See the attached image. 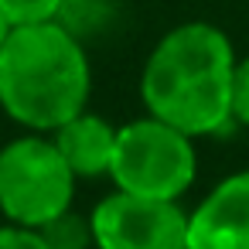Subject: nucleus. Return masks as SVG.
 <instances>
[{
  "label": "nucleus",
  "instance_id": "nucleus-1",
  "mask_svg": "<svg viewBox=\"0 0 249 249\" xmlns=\"http://www.w3.org/2000/svg\"><path fill=\"white\" fill-rule=\"evenodd\" d=\"M232 38L208 21L171 28L147 55L140 99L147 116L178 126L188 137H212L232 123Z\"/></svg>",
  "mask_w": 249,
  "mask_h": 249
},
{
  "label": "nucleus",
  "instance_id": "nucleus-2",
  "mask_svg": "<svg viewBox=\"0 0 249 249\" xmlns=\"http://www.w3.org/2000/svg\"><path fill=\"white\" fill-rule=\"evenodd\" d=\"M92 92L89 55L62 21L14 28L0 48V109L24 133H55L86 113Z\"/></svg>",
  "mask_w": 249,
  "mask_h": 249
},
{
  "label": "nucleus",
  "instance_id": "nucleus-3",
  "mask_svg": "<svg viewBox=\"0 0 249 249\" xmlns=\"http://www.w3.org/2000/svg\"><path fill=\"white\" fill-rule=\"evenodd\" d=\"M75 184L48 133H21L0 147V215L11 225L48 229L72 212Z\"/></svg>",
  "mask_w": 249,
  "mask_h": 249
},
{
  "label": "nucleus",
  "instance_id": "nucleus-4",
  "mask_svg": "<svg viewBox=\"0 0 249 249\" xmlns=\"http://www.w3.org/2000/svg\"><path fill=\"white\" fill-rule=\"evenodd\" d=\"M198 174L195 137L171 123L140 116L120 126L109 181L116 191L157 201H181Z\"/></svg>",
  "mask_w": 249,
  "mask_h": 249
},
{
  "label": "nucleus",
  "instance_id": "nucleus-5",
  "mask_svg": "<svg viewBox=\"0 0 249 249\" xmlns=\"http://www.w3.org/2000/svg\"><path fill=\"white\" fill-rule=\"evenodd\" d=\"M96 249H188V212L181 201L109 191L89 215Z\"/></svg>",
  "mask_w": 249,
  "mask_h": 249
},
{
  "label": "nucleus",
  "instance_id": "nucleus-6",
  "mask_svg": "<svg viewBox=\"0 0 249 249\" xmlns=\"http://www.w3.org/2000/svg\"><path fill=\"white\" fill-rule=\"evenodd\" d=\"M188 249H249V167L222 178L188 212Z\"/></svg>",
  "mask_w": 249,
  "mask_h": 249
},
{
  "label": "nucleus",
  "instance_id": "nucleus-7",
  "mask_svg": "<svg viewBox=\"0 0 249 249\" xmlns=\"http://www.w3.org/2000/svg\"><path fill=\"white\" fill-rule=\"evenodd\" d=\"M116 133H120V126H113L99 113L86 109V113L72 116L65 126H58L52 133V140L79 181H96V178H109V171H113Z\"/></svg>",
  "mask_w": 249,
  "mask_h": 249
},
{
  "label": "nucleus",
  "instance_id": "nucleus-8",
  "mask_svg": "<svg viewBox=\"0 0 249 249\" xmlns=\"http://www.w3.org/2000/svg\"><path fill=\"white\" fill-rule=\"evenodd\" d=\"M69 0H0V11L7 14L14 28H31V24H52L65 18Z\"/></svg>",
  "mask_w": 249,
  "mask_h": 249
},
{
  "label": "nucleus",
  "instance_id": "nucleus-9",
  "mask_svg": "<svg viewBox=\"0 0 249 249\" xmlns=\"http://www.w3.org/2000/svg\"><path fill=\"white\" fill-rule=\"evenodd\" d=\"M232 123L249 126V55L235 62V79H232Z\"/></svg>",
  "mask_w": 249,
  "mask_h": 249
},
{
  "label": "nucleus",
  "instance_id": "nucleus-10",
  "mask_svg": "<svg viewBox=\"0 0 249 249\" xmlns=\"http://www.w3.org/2000/svg\"><path fill=\"white\" fill-rule=\"evenodd\" d=\"M0 249H55V246L38 229H24V225L4 222L0 225Z\"/></svg>",
  "mask_w": 249,
  "mask_h": 249
},
{
  "label": "nucleus",
  "instance_id": "nucleus-11",
  "mask_svg": "<svg viewBox=\"0 0 249 249\" xmlns=\"http://www.w3.org/2000/svg\"><path fill=\"white\" fill-rule=\"evenodd\" d=\"M11 35H14V24L7 21V14H4V11H0V48L11 41Z\"/></svg>",
  "mask_w": 249,
  "mask_h": 249
}]
</instances>
